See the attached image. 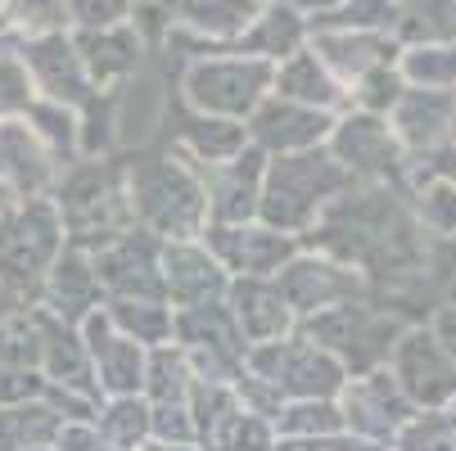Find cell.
<instances>
[{"mask_svg":"<svg viewBox=\"0 0 456 451\" xmlns=\"http://www.w3.org/2000/svg\"><path fill=\"white\" fill-rule=\"evenodd\" d=\"M267 82H276L272 59L244 54V59H204V63H194V73H190L185 86H190L194 100L208 104V109H248V100Z\"/></svg>","mask_w":456,"mask_h":451,"instance_id":"1","label":"cell"},{"mask_svg":"<svg viewBox=\"0 0 456 451\" xmlns=\"http://www.w3.org/2000/svg\"><path fill=\"white\" fill-rule=\"evenodd\" d=\"M276 91L285 100H307V104H330L339 95V82H335V68L316 54V45H303L298 54L281 59L276 68Z\"/></svg>","mask_w":456,"mask_h":451,"instance_id":"2","label":"cell"},{"mask_svg":"<svg viewBox=\"0 0 456 451\" xmlns=\"http://www.w3.org/2000/svg\"><path fill=\"white\" fill-rule=\"evenodd\" d=\"M257 10H263V0H176V14L185 28L222 41H240L257 19Z\"/></svg>","mask_w":456,"mask_h":451,"instance_id":"3","label":"cell"},{"mask_svg":"<svg viewBox=\"0 0 456 451\" xmlns=\"http://www.w3.org/2000/svg\"><path fill=\"white\" fill-rule=\"evenodd\" d=\"M394 36L403 41V50L456 41V0H403Z\"/></svg>","mask_w":456,"mask_h":451,"instance_id":"4","label":"cell"},{"mask_svg":"<svg viewBox=\"0 0 456 451\" xmlns=\"http://www.w3.org/2000/svg\"><path fill=\"white\" fill-rule=\"evenodd\" d=\"M398 63H403V77L411 86H429V91H452L456 95V41L407 45Z\"/></svg>","mask_w":456,"mask_h":451,"instance_id":"5","label":"cell"},{"mask_svg":"<svg viewBox=\"0 0 456 451\" xmlns=\"http://www.w3.org/2000/svg\"><path fill=\"white\" fill-rule=\"evenodd\" d=\"M0 19L28 36H50L73 23V5L69 0H5V14Z\"/></svg>","mask_w":456,"mask_h":451,"instance_id":"6","label":"cell"},{"mask_svg":"<svg viewBox=\"0 0 456 451\" xmlns=\"http://www.w3.org/2000/svg\"><path fill=\"white\" fill-rule=\"evenodd\" d=\"M77 28H118L136 14V0H69Z\"/></svg>","mask_w":456,"mask_h":451,"instance_id":"7","label":"cell"},{"mask_svg":"<svg viewBox=\"0 0 456 451\" xmlns=\"http://www.w3.org/2000/svg\"><path fill=\"white\" fill-rule=\"evenodd\" d=\"M28 100V68L14 59H0V109H19Z\"/></svg>","mask_w":456,"mask_h":451,"instance_id":"8","label":"cell"},{"mask_svg":"<svg viewBox=\"0 0 456 451\" xmlns=\"http://www.w3.org/2000/svg\"><path fill=\"white\" fill-rule=\"evenodd\" d=\"M438 167H443V176H452V185H456V149H452V154H443V158H438Z\"/></svg>","mask_w":456,"mask_h":451,"instance_id":"9","label":"cell"},{"mask_svg":"<svg viewBox=\"0 0 456 451\" xmlns=\"http://www.w3.org/2000/svg\"><path fill=\"white\" fill-rule=\"evenodd\" d=\"M0 14H5V0H0Z\"/></svg>","mask_w":456,"mask_h":451,"instance_id":"10","label":"cell"},{"mask_svg":"<svg viewBox=\"0 0 456 451\" xmlns=\"http://www.w3.org/2000/svg\"><path fill=\"white\" fill-rule=\"evenodd\" d=\"M394 5H403V0H394Z\"/></svg>","mask_w":456,"mask_h":451,"instance_id":"11","label":"cell"}]
</instances>
